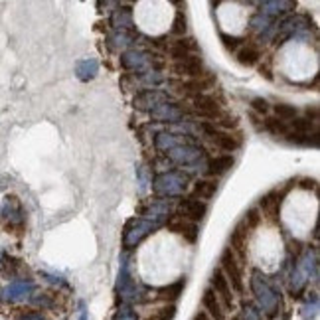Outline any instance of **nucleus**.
<instances>
[{"label": "nucleus", "instance_id": "obj_21", "mask_svg": "<svg viewBox=\"0 0 320 320\" xmlns=\"http://www.w3.org/2000/svg\"><path fill=\"white\" fill-rule=\"evenodd\" d=\"M222 40H224V46H225L229 52L237 50V46L241 44V40H237V38H229V36H225V34H222Z\"/></svg>", "mask_w": 320, "mask_h": 320}, {"label": "nucleus", "instance_id": "obj_23", "mask_svg": "<svg viewBox=\"0 0 320 320\" xmlns=\"http://www.w3.org/2000/svg\"><path fill=\"white\" fill-rule=\"evenodd\" d=\"M194 320H212V318H210V316H208V314L202 310V312H198V314L194 316Z\"/></svg>", "mask_w": 320, "mask_h": 320}, {"label": "nucleus", "instance_id": "obj_17", "mask_svg": "<svg viewBox=\"0 0 320 320\" xmlns=\"http://www.w3.org/2000/svg\"><path fill=\"white\" fill-rule=\"evenodd\" d=\"M182 287H184V283H182V281H178V283H174V285H170V287H166V288L160 290L158 298H162V300H176V298L180 296Z\"/></svg>", "mask_w": 320, "mask_h": 320}, {"label": "nucleus", "instance_id": "obj_22", "mask_svg": "<svg viewBox=\"0 0 320 320\" xmlns=\"http://www.w3.org/2000/svg\"><path fill=\"white\" fill-rule=\"evenodd\" d=\"M257 222H259V216H257V210H251V212L247 214V218H245V224H249V225L253 227V225H257Z\"/></svg>", "mask_w": 320, "mask_h": 320}, {"label": "nucleus", "instance_id": "obj_18", "mask_svg": "<svg viewBox=\"0 0 320 320\" xmlns=\"http://www.w3.org/2000/svg\"><path fill=\"white\" fill-rule=\"evenodd\" d=\"M186 24H188V22H186L184 12H176L174 22H172V34H174V36H182V34H186V30H188Z\"/></svg>", "mask_w": 320, "mask_h": 320}, {"label": "nucleus", "instance_id": "obj_10", "mask_svg": "<svg viewBox=\"0 0 320 320\" xmlns=\"http://www.w3.org/2000/svg\"><path fill=\"white\" fill-rule=\"evenodd\" d=\"M233 166V156L224 154V156H216L208 162V172L212 176H224L225 172H229Z\"/></svg>", "mask_w": 320, "mask_h": 320}, {"label": "nucleus", "instance_id": "obj_13", "mask_svg": "<svg viewBox=\"0 0 320 320\" xmlns=\"http://www.w3.org/2000/svg\"><path fill=\"white\" fill-rule=\"evenodd\" d=\"M218 192V180H198L194 186V198L210 200Z\"/></svg>", "mask_w": 320, "mask_h": 320}, {"label": "nucleus", "instance_id": "obj_6", "mask_svg": "<svg viewBox=\"0 0 320 320\" xmlns=\"http://www.w3.org/2000/svg\"><path fill=\"white\" fill-rule=\"evenodd\" d=\"M166 227H168V231L182 235L190 243H196V239H198V225L192 224V222H188V220H184L182 216H172L166 222Z\"/></svg>", "mask_w": 320, "mask_h": 320}, {"label": "nucleus", "instance_id": "obj_20", "mask_svg": "<svg viewBox=\"0 0 320 320\" xmlns=\"http://www.w3.org/2000/svg\"><path fill=\"white\" fill-rule=\"evenodd\" d=\"M251 107H253V111H255V113H259V115H267V113L271 111L269 101H267V99H263V97H255V99L251 101Z\"/></svg>", "mask_w": 320, "mask_h": 320}, {"label": "nucleus", "instance_id": "obj_8", "mask_svg": "<svg viewBox=\"0 0 320 320\" xmlns=\"http://www.w3.org/2000/svg\"><path fill=\"white\" fill-rule=\"evenodd\" d=\"M202 306L204 312L212 318V320H225V308L220 302V298L216 296V292L212 288H206L202 294Z\"/></svg>", "mask_w": 320, "mask_h": 320}, {"label": "nucleus", "instance_id": "obj_11", "mask_svg": "<svg viewBox=\"0 0 320 320\" xmlns=\"http://www.w3.org/2000/svg\"><path fill=\"white\" fill-rule=\"evenodd\" d=\"M210 138L214 140V144H216L218 148H222V150H227V152H233V150H235V148H239V144H241V138H237V136H231L229 132H224V130H218V132H214Z\"/></svg>", "mask_w": 320, "mask_h": 320}, {"label": "nucleus", "instance_id": "obj_16", "mask_svg": "<svg viewBox=\"0 0 320 320\" xmlns=\"http://www.w3.org/2000/svg\"><path fill=\"white\" fill-rule=\"evenodd\" d=\"M275 113H277V119L279 121H290V119H296V107L294 105H288V103H279L275 105Z\"/></svg>", "mask_w": 320, "mask_h": 320}, {"label": "nucleus", "instance_id": "obj_12", "mask_svg": "<svg viewBox=\"0 0 320 320\" xmlns=\"http://www.w3.org/2000/svg\"><path fill=\"white\" fill-rule=\"evenodd\" d=\"M231 253L239 255L241 259H245V247H247V231H243V225H237L233 235H231Z\"/></svg>", "mask_w": 320, "mask_h": 320}, {"label": "nucleus", "instance_id": "obj_4", "mask_svg": "<svg viewBox=\"0 0 320 320\" xmlns=\"http://www.w3.org/2000/svg\"><path fill=\"white\" fill-rule=\"evenodd\" d=\"M212 290L216 292V296L220 298V302L224 304V308H231L235 304V296H233V290L227 283V279L224 277V273L218 269L214 271L212 275Z\"/></svg>", "mask_w": 320, "mask_h": 320}, {"label": "nucleus", "instance_id": "obj_15", "mask_svg": "<svg viewBox=\"0 0 320 320\" xmlns=\"http://www.w3.org/2000/svg\"><path fill=\"white\" fill-rule=\"evenodd\" d=\"M237 62L241 64V65H255L257 62H259V50L257 48H253V46H247V48H243L239 54H237Z\"/></svg>", "mask_w": 320, "mask_h": 320}, {"label": "nucleus", "instance_id": "obj_19", "mask_svg": "<svg viewBox=\"0 0 320 320\" xmlns=\"http://www.w3.org/2000/svg\"><path fill=\"white\" fill-rule=\"evenodd\" d=\"M174 314H176V308L170 304V306H164V308L160 310L158 314L148 316V318H144V320H172V318H174Z\"/></svg>", "mask_w": 320, "mask_h": 320}, {"label": "nucleus", "instance_id": "obj_3", "mask_svg": "<svg viewBox=\"0 0 320 320\" xmlns=\"http://www.w3.org/2000/svg\"><path fill=\"white\" fill-rule=\"evenodd\" d=\"M172 85L178 87V91L184 93V95L198 97V95H206V91L212 89V87L216 85V75H212V73H204L202 77L188 79V81H174Z\"/></svg>", "mask_w": 320, "mask_h": 320}, {"label": "nucleus", "instance_id": "obj_5", "mask_svg": "<svg viewBox=\"0 0 320 320\" xmlns=\"http://www.w3.org/2000/svg\"><path fill=\"white\" fill-rule=\"evenodd\" d=\"M172 71H174L178 77L196 79V77H202V75H204V62H202V58H198V56H188V58L182 60V62H174Z\"/></svg>", "mask_w": 320, "mask_h": 320}, {"label": "nucleus", "instance_id": "obj_1", "mask_svg": "<svg viewBox=\"0 0 320 320\" xmlns=\"http://www.w3.org/2000/svg\"><path fill=\"white\" fill-rule=\"evenodd\" d=\"M224 277L227 279L231 290L235 292H243V275H241V269H239V263L235 259V255L231 253V249H225L224 255H222V269Z\"/></svg>", "mask_w": 320, "mask_h": 320}, {"label": "nucleus", "instance_id": "obj_2", "mask_svg": "<svg viewBox=\"0 0 320 320\" xmlns=\"http://www.w3.org/2000/svg\"><path fill=\"white\" fill-rule=\"evenodd\" d=\"M192 107H194V113L200 119H208L210 123H218V119L224 115L222 105L218 103V99L214 95H198V97H194Z\"/></svg>", "mask_w": 320, "mask_h": 320}, {"label": "nucleus", "instance_id": "obj_9", "mask_svg": "<svg viewBox=\"0 0 320 320\" xmlns=\"http://www.w3.org/2000/svg\"><path fill=\"white\" fill-rule=\"evenodd\" d=\"M192 52H198V44L192 38H186V40L182 38V40H176V42H172L168 46V56L172 60H176V62L186 60L188 56H192Z\"/></svg>", "mask_w": 320, "mask_h": 320}, {"label": "nucleus", "instance_id": "obj_14", "mask_svg": "<svg viewBox=\"0 0 320 320\" xmlns=\"http://www.w3.org/2000/svg\"><path fill=\"white\" fill-rule=\"evenodd\" d=\"M265 128L271 134H275V136H290L292 134L290 132V125H287V123H283L279 119H267L265 121Z\"/></svg>", "mask_w": 320, "mask_h": 320}, {"label": "nucleus", "instance_id": "obj_7", "mask_svg": "<svg viewBox=\"0 0 320 320\" xmlns=\"http://www.w3.org/2000/svg\"><path fill=\"white\" fill-rule=\"evenodd\" d=\"M178 210H180V214L184 216V220L196 224V222L204 220V216H206V212H208V206H206V202H202V200L184 198V200H180Z\"/></svg>", "mask_w": 320, "mask_h": 320}, {"label": "nucleus", "instance_id": "obj_24", "mask_svg": "<svg viewBox=\"0 0 320 320\" xmlns=\"http://www.w3.org/2000/svg\"><path fill=\"white\" fill-rule=\"evenodd\" d=\"M304 188H316V182L314 180H304Z\"/></svg>", "mask_w": 320, "mask_h": 320}]
</instances>
